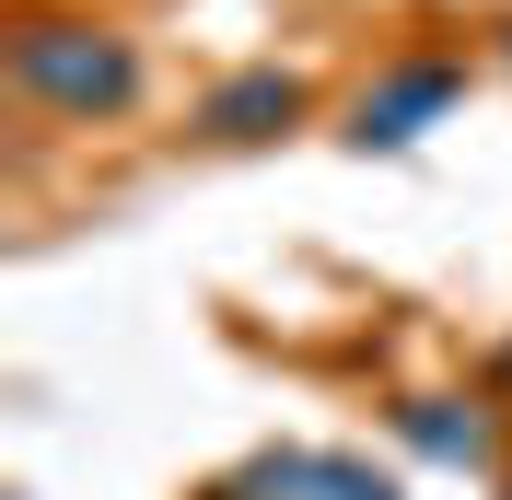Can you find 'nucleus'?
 <instances>
[{"instance_id": "20e7f679", "label": "nucleus", "mask_w": 512, "mask_h": 500, "mask_svg": "<svg viewBox=\"0 0 512 500\" xmlns=\"http://www.w3.org/2000/svg\"><path fill=\"white\" fill-rule=\"evenodd\" d=\"M396 431H408L419 454H443V466H489V419H478V407L454 419V396H419V407H396Z\"/></svg>"}, {"instance_id": "7ed1b4c3", "label": "nucleus", "mask_w": 512, "mask_h": 500, "mask_svg": "<svg viewBox=\"0 0 512 500\" xmlns=\"http://www.w3.org/2000/svg\"><path fill=\"white\" fill-rule=\"evenodd\" d=\"M303 70H233L222 94L198 105V140H280V128H303Z\"/></svg>"}, {"instance_id": "39448f33", "label": "nucleus", "mask_w": 512, "mask_h": 500, "mask_svg": "<svg viewBox=\"0 0 512 500\" xmlns=\"http://www.w3.org/2000/svg\"><path fill=\"white\" fill-rule=\"evenodd\" d=\"M315 500H396V489H384L373 466H338V454H326V466H315Z\"/></svg>"}, {"instance_id": "f03ea898", "label": "nucleus", "mask_w": 512, "mask_h": 500, "mask_svg": "<svg viewBox=\"0 0 512 500\" xmlns=\"http://www.w3.org/2000/svg\"><path fill=\"white\" fill-rule=\"evenodd\" d=\"M454 94H466V59H443V47H431V59H396L384 82L350 94V140H361V152H396V140H419Z\"/></svg>"}, {"instance_id": "f257e3e1", "label": "nucleus", "mask_w": 512, "mask_h": 500, "mask_svg": "<svg viewBox=\"0 0 512 500\" xmlns=\"http://www.w3.org/2000/svg\"><path fill=\"white\" fill-rule=\"evenodd\" d=\"M140 47L117 24H59V12H24L12 24V94L47 105V117H128L140 105Z\"/></svg>"}]
</instances>
